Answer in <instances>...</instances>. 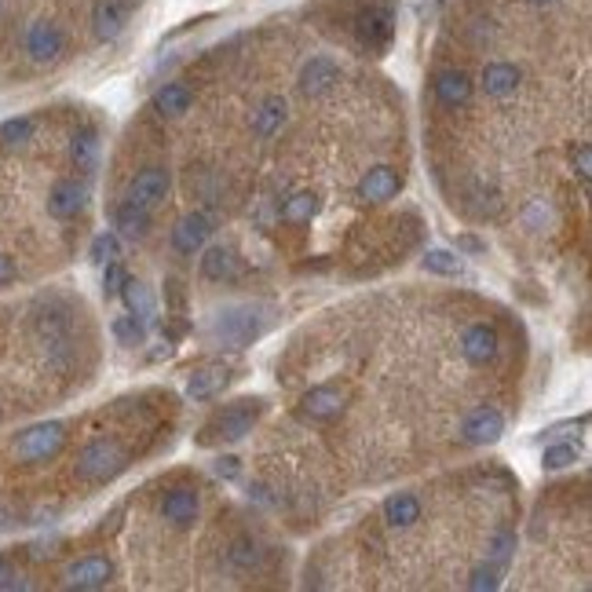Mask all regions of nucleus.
<instances>
[{
    "mask_svg": "<svg viewBox=\"0 0 592 592\" xmlns=\"http://www.w3.org/2000/svg\"><path fill=\"white\" fill-rule=\"evenodd\" d=\"M289 121V103L286 96H278V92H271V96H264L260 103H256L253 110V132L256 136H275V132H282V125Z\"/></svg>",
    "mask_w": 592,
    "mask_h": 592,
    "instance_id": "f3484780",
    "label": "nucleus"
},
{
    "mask_svg": "<svg viewBox=\"0 0 592 592\" xmlns=\"http://www.w3.org/2000/svg\"><path fill=\"white\" fill-rule=\"evenodd\" d=\"M457 245H461L465 253H487V242H479V238H472V234H461Z\"/></svg>",
    "mask_w": 592,
    "mask_h": 592,
    "instance_id": "ea45409f",
    "label": "nucleus"
},
{
    "mask_svg": "<svg viewBox=\"0 0 592 592\" xmlns=\"http://www.w3.org/2000/svg\"><path fill=\"white\" fill-rule=\"evenodd\" d=\"M574 169H578L582 183L589 187V176H592V147H589V143H582V147L574 150Z\"/></svg>",
    "mask_w": 592,
    "mask_h": 592,
    "instance_id": "c9c22d12",
    "label": "nucleus"
},
{
    "mask_svg": "<svg viewBox=\"0 0 592 592\" xmlns=\"http://www.w3.org/2000/svg\"><path fill=\"white\" fill-rule=\"evenodd\" d=\"M201 278H209V282H231V278H238V256L231 249H223V245L205 249V256H201Z\"/></svg>",
    "mask_w": 592,
    "mask_h": 592,
    "instance_id": "aec40b11",
    "label": "nucleus"
},
{
    "mask_svg": "<svg viewBox=\"0 0 592 592\" xmlns=\"http://www.w3.org/2000/svg\"><path fill=\"white\" fill-rule=\"evenodd\" d=\"M191 106H194V92L183 81H169V85H161L158 92H154V110H158L161 117H183V114H191Z\"/></svg>",
    "mask_w": 592,
    "mask_h": 592,
    "instance_id": "a211bd4d",
    "label": "nucleus"
},
{
    "mask_svg": "<svg viewBox=\"0 0 592 592\" xmlns=\"http://www.w3.org/2000/svg\"><path fill=\"white\" fill-rule=\"evenodd\" d=\"M212 234V220L205 216V212H187L176 227H172V249L183 256H194L205 249V242H209Z\"/></svg>",
    "mask_w": 592,
    "mask_h": 592,
    "instance_id": "1a4fd4ad",
    "label": "nucleus"
},
{
    "mask_svg": "<svg viewBox=\"0 0 592 592\" xmlns=\"http://www.w3.org/2000/svg\"><path fill=\"white\" fill-rule=\"evenodd\" d=\"M497 348H501V340H497V329L490 322L468 326L465 337H461V351H465V359L472 366H490L497 359Z\"/></svg>",
    "mask_w": 592,
    "mask_h": 592,
    "instance_id": "9b49d317",
    "label": "nucleus"
},
{
    "mask_svg": "<svg viewBox=\"0 0 592 592\" xmlns=\"http://www.w3.org/2000/svg\"><path fill=\"white\" fill-rule=\"evenodd\" d=\"M271 326L267 307L260 304H234L223 307L220 315L212 318V337L227 344V348H249L253 340H260Z\"/></svg>",
    "mask_w": 592,
    "mask_h": 592,
    "instance_id": "f03ea898",
    "label": "nucleus"
},
{
    "mask_svg": "<svg viewBox=\"0 0 592 592\" xmlns=\"http://www.w3.org/2000/svg\"><path fill=\"white\" fill-rule=\"evenodd\" d=\"M114 578V563L106 556H85L66 567V585L70 589H103Z\"/></svg>",
    "mask_w": 592,
    "mask_h": 592,
    "instance_id": "f8f14e48",
    "label": "nucleus"
},
{
    "mask_svg": "<svg viewBox=\"0 0 592 592\" xmlns=\"http://www.w3.org/2000/svg\"><path fill=\"white\" fill-rule=\"evenodd\" d=\"M169 187H172L169 169L150 165V169H143V172H136V176H132V183H128V198L139 201V205H147V209H154L158 201H165Z\"/></svg>",
    "mask_w": 592,
    "mask_h": 592,
    "instance_id": "9d476101",
    "label": "nucleus"
},
{
    "mask_svg": "<svg viewBox=\"0 0 592 592\" xmlns=\"http://www.w3.org/2000/svg\"><path fill=\"white\" fill-rule=\"evenodd\" d=\"M432 92L446 110H457V106H468V99L476 92V81H472L465 66H443L432 77Z\"/></svg>",
    "mask_w": 592,
    "mask_h": 592,
    "instance_id": "0eeeda50",
    "label": "nucleus"
},
{
    "mask_svg": "<svg viewBox=\"0 0 592 592\" xmlns=\"http://www.w3.org/2000/svg\"><path fill=\"white\" fill-rule=\"evenodd\" d=\"M85 183L77 180H55L52 191H48V212H52L55 220H74L77 212L85 209Z\"/></svg>",
    "mask_w": 592,
    "mask_h": 592,
    "instance_id": "ddd939ff",
    "label": "nucleus"
},
{
    "mask_svg": "<svg viewBox=\"0 0 592 592\" xmlns=\"http://www.w3.org/2000/svg\"><path fill=\"white\" fill-rule=\"evenodd\" d=\"M384 519L392 530H410L421 519V501L413 494H392L384 501Z\"/></svg>",
    "mask_w": 592,
    "mask_h": 592,
    "instance_id": "4be33fe9",
    "label": "nucleus"
},
{
    "mask_svg": "<svg viewBox=\"0 0 592 592\" xmlns=\"http://www.w3.org/2000/svg\"><path fill=\"white\" fill-rule=\"evenodd\" d=\"M424 271H432V275H461V260L454 253H446V249H432V253H424Z\"/></svg>",
    "mask_w": 592,
    "mask_h": 592,
    "instance_id": "2f4dec72",
    "label": "nucleus"
},
{
    "mask_svg": "<svg viewBox=\"0 0 592 592\" xmlns=\"http://www.w3.org/2000/svg\"><path fill=\"white\" fill-rule=\"evenodd\" d=\"M33 136H37V121L33 117H11V121L0 125V143L4 147H26Z\"/></svg>",
    "mask_w": 592,
    "mask_h": 592,
    "instance_id": "cd10ccee",
    "label": "nucleus"
},
{
    "mask_svg": "<svg viewBox=\"0 0 592 592\" xmlns=\"http://www.w3.org/2000/svg\"><path fill=\"white\" fill-rule=\"evenodd\" d=\"M399 191H402V176L392 169V165H377V169H370L359 180L362 201H377V205H381V201H392Z\"/></svg>",
    "mask_w": 592,
    "mask_h": 592,
    "instance_id": "2eb2a0df",
    "label": "nucleus"
},
{
    "mask_svg": "<svg viewBox=\"0 0 592 592\" xmlns=\"http://www.w3.org/2000/svg\"><path fill=\"white\" fill-rule=\"evenodd\" d=\"M260 413H264V399H238L209 424L212 435H205V443H209V439L238 443V439H245V435L253 432V424L260 421Z\"/></svg>",
    "mask_w": 592,
    "mask_h": 592,
    "instance_id": "39448f33",
    "label": "nucleus"
},
{
    "mask_svg": "<svg viewBox=\"0 0 592 592\" xmlns=\"http://www.w3.org/2000/svg\"><path fill=\"white\" fill-rule=\"evenodd\" d=\"M70 161H74L77 169L85 172V176H92L99 165V136L96 128H81V132H74V139H70Z\"/></svg>",
    "mask_w": 592,
    "mask_h": 592,
    "instance_id": "5701e85b",
    "label": "nucleus"
},
{
    "mask_svg": "<svg viewBox=\"0 0 592 592\" xmlns=\"http://www.w3.org/2000/svg\"><path fill=\"white\" fill-rule=\"evenodd\" d=\"M216 476H220V479H238V476H242V461H238V457H220V461H216Z\"/></svg>",
    "mask_w": 592,
    "mask_h": 592,
    "instance_id": "4c0bfd02",
    "label": "nucleus"
},
{
    "mask_svg": "<svg viewBox=\"0 0 592 592\" xmlns=\"http://www.w3.org/2000/svg\"><path fill=\"white\" fill-rule=\"evenodd\" d=\"M15 275H19V267H15V260H11L8 253H0V286H4V282H11Z\"/></svg>",
    "mask_w": 592,
    "mask_h": 592,
    "instance_id": "58836bf2",
    "label": "nucleus"
},
{
    "mask_svg": "<svg viewBox=\"0 0 592 592\" xmlns=\"http://www.w3.org/2000/svg\"><path fill=\"white\" fill-rule=\"evenodd\" d=\"M198 490H191V487H176V490H169L165 494V501H161V516L169 519L172 527H180V530H187V527H194V519H198Z\"/></svg>",
    "mask_w": 592,
    "mask_h": 592,
    "instance_id": "dca6fc26",
    "label": "nucleus"
},
{
    "mask_svg": "<svg viewBox=\"0 0 592 592\" xmlns=\"http://www.w3.org/2000/svg\"><path fill=\"white\" fill-rule=\"evenodd\" d=\"M106 267V275H103V293L106 296H117L121 293V286L128 282V271L117 260H110V264H103Z\"/></svg>",
    "mask_w": 592,
    "mask_h": 592,
    "instance_id": "f704fd0d",
    "label": "nucleus"
},
{
    "mask_svg": "<svg viewBox=\"0 0 592 592\" xmlns=\"http://www.w3.org/2000/svg\"><path fill=\"white\" fill-rule=\"evenodd\" d=\"M114 223H117V231L125 234V238H147V231H150V209L147 205H139V201H132V198H125L121 205H117V212H114Z\"/></svg>",
    "mask_w": 592,
    "mask_h": 592,
    "instance_id": "6ab92c4d",
    "label": "nucleus"
},
{
    "mask_svg": "<svg viewBox=\"0 0 592 592\" xmlns=\"http://www.w3.org/2000/svg\"><path fill=\"white\" fill-rule=\"evenodd\" d=\"M231 381V373L223 370V366H205V370H194L191 381H187V399H212V395H220Z\"/></svg>",
    "mask_w": 592,
    "mask_h": 592,
    "instance_id": "412c9836",
    "label": "nucleus"
},
{
    "mask_svg": "<svg viewBox=\"0 0 592 592\" xmlns=\"http://www.w3.org/2000/svg\"><path fill=\"white\" fill-rule=\"evenodd\" d=\"M117 253H121V242H117V234H99L96 242H92V249H88L92 264H110V260H117Z\"/></svg>",
    "mask_w": 592,
    "mask_h": 592,
    "instance_id": "473e14b6",
    "label": "nucleus"
},
{
    "mask_svg": "<svg viewBox=\"0 0 592 592\" xmlns=\"http://www.w3.org/2000/svg\"><path fill=\"white\" fill-rule=\"evenodd\" d=\"M117 296H125L128 315H136L139 322H150V318H154V311H158V307H154V293H150L143 282H136V278H128Z\"/></svg>",
    "mask_w": 592,
    "mask_h": 592,
    "instance_id": "b1692460",
    "label": "nucleus"
},
{
    "mask_svg": "<svg viewBox=\"0 0 592 592\" xmlns=\"http://www.w3.org/2000/svg\"><path fill=\"white\" fill-rule=\"evenodd\" d=\"M501 571L505 567H497V563H479L472 578H468V589H497L501 585Z\"/></svg>",
    "mask_w": 592,
    "mask_h": 592,
    "instance_id": "72a5a7b5",
    "label": "nucleus"
},
{
    "mask_svg": "<svg viewBox=\"0 0 592 592\" xmlns=\"http://www.w3.org/2000/svg\"><path fill=\"white\" fill-rule=\"evenodd\" d=\"M501 435H505V413L497 410V406H476L461 421V439L472 446H490Z\"/></svg>",
    "mask_w": 592,
    "mask_h": 592,
    "instance_id": "6e6552de",
    "label": "nucleus"
},
{
    "mask_svg": "<svg viewBox=\"0 0 592 592\" xmlns=\"http://www.w3.org/2000/svg\"><path fill=\"white\" fill-rule=\"evenodd\" d=\"M110 333H114V340L121 348H139L147 340V322H139L136 315H117L110 322Z\"/></svg>",
    "mask_w": 592,
    "mask_h": 592,
    "instance_id": "a878e982",
    "label": "nucleus"
},
{
    "mask_svg": "<svg viewBox=\"0 0 592 592\" xmlns=\"http://www.w3.org/2000/svg\"><path fill=\"white\" fill-rule=\"evenodd\" d=\"M322 209V201H318L315 191H296L293 198H286L282 205V220L286 223H311Z\"/></svg>",
    "mask_w": 592,
    "mask_h": 592,
    "instance_id": "393cba45",
    "label": "nucleus"
},
{
    "mask_svg": "<svg viewBox=\"0 0 592 592\" xmlns=\"http://www.w3.org/2000/svg\"><path fill=\"white\" fill-rule=\"evenodd\" d=\"M128 468V454L121 450V443L114 439H96V443H88L81 454H77V479H85V483H110L114 476H121Z\"/></svg>",
    "mask_w": 592,
    "mask_h": 592,
    "instance_id": "7ed1b4c3",
    "label": "nucleus"
},
{
    "mask_svg": "<svg viewBox=\"0 0 592 592\" xmlns=\"http://www.w3.org/2000/svg\"><path fill=\"white\" fill-rule=\"evenodd\" d=\"M227 563H231L234 571H256V567L264 563V549H260L253 538H238L231 549H227Z\"/></svg>",
    "mask_w": 592,
    "mask_h": 592,
    "instance_id": "bb28decb",
    "label": "nucleus"
},
{
    "mask_svg": "<svg viewBox=\"0 0 592 592\" xmlns=\"http://www.w3.org/2000/svg\"><path fill=\"white\" fill-rule=\"evenodd\" d=\"M512 552H516V534L512 530H494L487 538V560L497 563V567H505L512 560Z\"/></svg>",
    "mask_w": 592,
    "mask_h": 592,
    "instance_id": "c756f323",
    "label": "nucleus"
},
{
    "mask_svg": "<svg viewBox=\"0 0 592 592\" xmlns=\"http://www.w3.org/2000/svg\"><path fill=\"white\" fill-rule=\"evenodd\" d=\"M22 578H19V571H15V567H11L8 560H4V556H0V589H22Z\"/></svg>",
    "mask_w": 592,
    "mask_h": 592,
    "instance_id": "e433bc0d",
    "label": "nucleus"
},
{
    "mask_svg": "<svg viewBox=\"0 0 592 592\" xmlns=\"http://www.w3.org/2000/svg\"><path fill=\"white\" fill-rule=\"evenodd\" d=\"M106 0H0V66L48 70L74 52L77 30L96 41Z\"/></svg>",
    "mask_w": 592,
    "mask_h": 592,
    "instance_id": "f257e3e1",
    "label": "nucleus"
},
{
    "mask_svg": "<svg viewBox=\"0 0 592 592\" xmlns=\"http://www.w3.org/2000/svg\"><path fill=\"white\" fill-rule=\"evenodd\" d=\"M340 77H344V70H340L337 59L326 52H315L304 59L300 74H296V85H300V92H304L307 99H322L340 85Z\"/></svg>",
    "mask_w": 592,
    "mask_h": 592,
    "instance_id": "423d86ee",
    "label": "nucleus"
},
{
    "mask_svg": "<svg viewBox=\"0 0 592 592\" xmlns=\"http://www.w3.org/2000/svg\"><path fill=\"white\" fill-rule=\"evenodd\" d=\"M66 424L63 421H48V424H33L26 432L15 435L11 443V454L26 461V465H37V461H52V457L63 454L66 446Z\"/></svg>",
    "mask_w": 592,
    "mask_h": 592,
    "instance_id": "20e7f679",
    "label": "nucleus"
},
{
    "mask_svg": "<svg viewBox=\"0 0 592 592\" xmlns=\"http://www.w3.org/2000/svg\"><path fill=\"white\" fill-rule=\"evenodd\" d=\"M578 446L574 443H556V446H545V454H541V465L549 468V472H560V468H571L578 461Z\"/></svg>",
    "mask_w": 592,
    "mask_h": 592,
    "instance_id": "7c9ffc66",
    "label": "nucleus"
},
{
    "mask_svg": "<svg viewBox=\"0 0 592 592\" xmlns=\"http://www.w3.org/2000/svg\"><path fill=\"white\" fill-rule=\"evenodd\" d=\"M344 388L337 384H322V388H311L300 402V413H304L307 421H329V417H337L344 410Z\"/></svg>",
    "mask_w": 592,
    "mask_h": 592,
    "instance_id": "4468645a",
    "label": "nucleus"
},
{
    "mask_svg": "<svg viewBox=\"0 0 592 592\" xmlns=\"http://www.w3.org/2000/svg\"><path fill=\"white\" fill-rule=\"evenodd\" d=\"M468 209L476 212V216H501V194L494 191V187H483V183H476L472 187V194H468Z\"/></svg>",
    "mask_w": 592,
    "mask_h": 592,
    "instance_id": "c85d7f7f",
    "label": "nucleus"
}]
</instances>
